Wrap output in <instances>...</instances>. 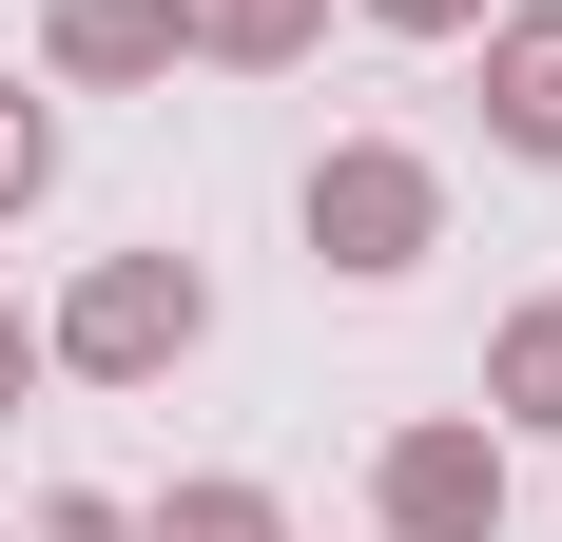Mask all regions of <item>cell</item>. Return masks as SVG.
I'll use <instances>...</instances> for the list:
<instances>
[{
  "label": "cell",
  "instance_id": "6da1fadb",
  "mask_svg": "<svg viewBox=\"0 0 562 542\" xmlns=\"http://www.w3.org/2000/svg\"><path fill=\"white\" fill-rule=\"evenodd\" d=\"M194 329H214V271H194V252H98L78 291H58L40 369H78V387H156Z\"/></svg>",
  "mask_w": 562,
  "mask_h": 542
},
{
  "label": "cell",
  "instance_id": "7a4b0ae2",
  "mask_svg": "<svg viewBox=\"0 0 562 542\" xmlns=\"http://www.w3.org/2000/svg\"><path fill=\"white\" fill-rule=\"evenodd\" d=\"M447 252V174L407 156V136H330L311 156V271H349V291H389V271Z\"/></svg>",
  "mask_w": 562,
  "mask_h": 542
},
{
  "label": "cell",
  "instance_id": "3957f363",
  "mask_svg": "<svg viewBox=\"0 0 562 542\" xmlns=\"http://www.w3.org/2000/svg\"><path fill=\"white\" fill-rule=\"evenodd\" d=\"M369 504H389V542H505V445L485 427H389Z\"/></svg>",
  "mask_w": 562,
  "mask_h": 542
},
{
  "label": "cell",
  "instance_id": "277c9868",
  "mask_svg": "<svg viewBox=\"0 0 562 542\" xmlns=\"http://www.w3.org/2000/svg\"><path fill=\"white\" fill-rule=\"evenodd\" d=\"M485 136H505V156H562V0L485 20Z\"/></svg>",
  "mask_w": 562,
  "mask_h": 542
},
{
  "label": "cell",
  "instance_id": "5b68a950",
  "mask_svg": "<svg viewBox=\"0 0 562 542\" xmlns=\"http://www.w3.org/2000/svg\"><path fill=\"white\" fill-rule=\"evenodd\" d=\"M40 58H58V78H98V98H116V78H175V0H58Z\"/></svg>",
  "mask_w": 562,
  "mask_h": 542
},
{
  "label": "cell",
  "instance_id": "8992f818",
  "mask_svg": "<svg viewBox=\"0 0 562 542\" xmlns=\"http://www.w3.org/2000/svg\"><path fill=\"white\" fill-rule=\"evenodd\" d=\"M311 39H330V0H175V58H233V78H272Z\"/></svg>",
  "mask_w": 562,
  "mask_h": 542
},
{
  "label": "cell",
  "instance_id": "52a82bcc",
  "mask_svg": "<svg viewBox=\"0 0 562 542\" xmlns=\"http://www.w3.org/2000/svg\"><path fill=\"white\" fill-rule=\"evenodd\" d=\"M485 407L562 445V291H543V310H505V329H485Z\"/></svg>",
  "mask_w": 562,
  "mask_h": 542
},
{
  "label": "cell",
  "instance_id": "ba28073f",
  "mask_svg": "<svg viewBox=\"0 0 562 542\" xmlns=\"http://www.w3.org/2000/svg\"><path fill=\"white\" fill-rule=\"evenodd\" d=\"M136 542H291V504H272V485H175Z\"/></svg>",
  "mask_w": 562,
  "mask_h": 542
},
{
  "label": "cell",
  "instance_id": "9c48e42d",
  "mask_svg": "<svg viewBox=\"0 0 562 542\" xmlns=\"http://www.w3.org/2000/svg\"><path fill=\"white\" fill-rule=\"evenodd\" d=\"M40 194H58V116L0 78V214H40Z\"/></svg>",
  "mask_w": 562,
  "mask_h": 542
},
{
  "label": "cell",
  "instance_id": "30bf717a",
  "mask_svg": "<svg viewBox=\"0 0 562 542\" xmlns=\"http://www.w3.org/2000/svg\"><path fill=\"white\" fill-rule=\"evenodd\" d=\"M20 542H136V523H116L98 485H58V504H20Z\"/></svg>",
  "mask_w": 562,
  "mask_h": 542
},
{
  "label": "cell",
  "instance_id": "8fae6325",
  "mask_svg": "<svg viewBox=\"0 0 562 542\" xmlns=\"http://www.w3.org/2000/svg\"><path fill=\"white\" fill-rule=\"evenodd\" d=\"M369 20H389V39H465L485 0H369Z\"/></svg>",
  "mask_w": 562,
  "mask_h": 542
},
{
  "label": "cell",
  "instance_id": "7c38bea8",
  "mask_svg": "<svg viewBox=\"0 0 562 542\" xmlns=\"http://www.w3.org/2000/svg\"><path fill=\"white\" fill-rule=\"evenodd\" d=\"M20 387H40V329H20V310H0V427H20Z\"/></svg>",
  "mask_w": 562,
  "mask_h": 542
}]
</instances>
